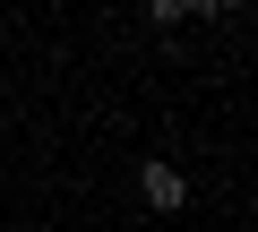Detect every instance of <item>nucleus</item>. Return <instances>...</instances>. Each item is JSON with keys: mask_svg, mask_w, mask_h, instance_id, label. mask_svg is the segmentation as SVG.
I'll list each match as a JSON object with an SVG mask.
<instances>
[{"mask_svg": "<svg viewBox=\"0 0 258 232\" xmlns=\"http://www.w3.org/2000/svg\"><path fill=\"white\" fill-rule=\"evenodd\" d=\"M138 189H147V206H155V215H172V206H181V198H189V189H181V172H172V164H147V172H138Z\"/></svg>", "mask_w": 258, "mask_h": 232, "instance_id": "obj_1", "label": "nucleus"}]
</instances>
